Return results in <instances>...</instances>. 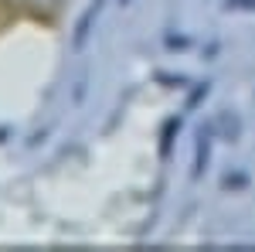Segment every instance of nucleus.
<instances>
[{"label":"nucleus","mask_w":255,"mask_h":252,"mask_svg":"<svg viewBox=\"0 0 255 252\" xmlns=\"http://www.w3.org/2000/svg\"><path fill=\"white\" fill-rule=\"evenodd\" d=\"M17 3L31 7L34 14H55V10L61 7V0H17Z\"/></svg>","instance_id":"obj_1"}]
</instances>
